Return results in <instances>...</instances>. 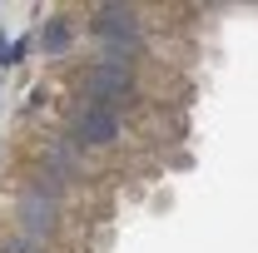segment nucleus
Instances as JSON below:
<instances>
[{
	"label": "nucleus",
	"instance_id": "nucleus-2",
	"mask_svg": "<svg viewBox=\"0 0 258 253\" xmlns=\"http://www.w3.org/2000/svg\"><path fill=\"white\" fill-rule=\"evenodd\" d=\"M15 219H20V233L25 238H55L60 228V179H50L45 169H35L30 179L15 194Z\"/></svg>",
	"mask_w": 258,
	"mask_h": 253
},
{
	"label": "nucleus",
	"instance_id": "nucleus-3",
	"mask_svg": "<svg viewBox=\"0 0 258 253\" xmlns=\"http://www.w3.org/2000/svg\"><path fill=\"white\" fill-rule=\"evenodd\" d=\"M80 99H95V104H109V109H129L139 99V75H134V60H90L85 75H80Z\"/></svg>",
	"mask_w": 258,
	"mask_h": 253
},
{
	"label": "nucleus",
	"instance_id": "nucleus-6",
	"mask_svg": "<svg viewBox=\"0 0 258 253\" xmlns=\"http://www.w3.org/2000/svg\"><path fill=\"white\" fill-rule=\"evenodd\" d=\"M40 45H45V55H60L70 45V20H50V30L40 35Z\"/></svg>",
	"mask_w": 258,
	"mask_h": 253
},
{
	"label": "nucleus",
	"instance_id": "nucleus-5",
	"mask_svg": "<svg viewBox=\"0 0 258 253\" xmlns=\"http://www.w3.org/2000/svg\"><path fill=\"white\" fill-rule=\"evenodd\" d=\"M40 169H45L50 179H60V184H75V179H85V149H80L70 134H55V139H45V149H40Z\"/></svg>",
	"mask_w": 258,
	"mask_h": 253
},
{
	"label": "nucleus",
	"instance_id": "nucleus-1",
	"mask_svg": "<svg viewBox=\"0 0 258 253\" xmlns=\"http://www.w3.org/2000/svg\"><path fill=\"white\" fill-rule=\"evenodd\" d=\"M90 35L99 40V60H139L144 20H139L134 5H95L90 10Z\"/></svg>",
	"mask_w": 258,
	"mask_h": 253
},
{
	"label": "nucleus",
	"instance_id": "nucleus-4",
	"mask_svg": "<svg viewBox=\"0 0 258 253\" xmlns=\"http://www.w3.org/2000/svg\"><path fill=\"white\" fill-rule=\"evenodd\" d=\"M85 154L90 149H114V144H124V109H109V104H95V99H80L75 109H70V129H64Z\"/></svg>",
	"mask_w": 258,
	"mask_h": 253
}]
</instances>
